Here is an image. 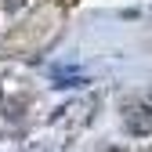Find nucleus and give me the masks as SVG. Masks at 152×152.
I'll use <instances>...</instances> for the list:
<instances>
[{"mask_svg": "<svg viewBox=\"0 0 152 152\" xmlns=\"http://www.w3.org/2000/svg\"><path fill=\"white\" fill-rule=\"evenodd\" d=\"M123 127L130 130V134H152V112H145V109H127L123 112Z\"/></svg>", "mask_w": 152, "mask_h": 152, "instance_id": "f257e3e1", "label": "nucleus"}]
</instances>
